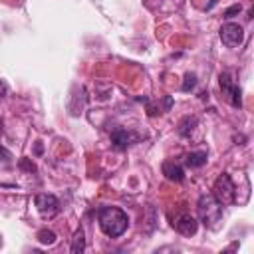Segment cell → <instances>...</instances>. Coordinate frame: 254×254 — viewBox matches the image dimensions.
Listing matches in <instances>:
<instances>
[{
	"label": "cell",
	"mask_w": 254,
	"mask_h": 254,
	"mask_svg": "<svg viewBox=\"0 0 254 254\" xmlns=\"http://www.w3.org/2000/svg\"><path fill=\"white\" fill-rule=\"evenodd\" d=\"M196 125H198L196 117H194V115H187V117H183V119L179 121V129H177V131H179L181 137H190Z\"/></svg>",
	"instance_id": "cell-10"
},
{
	"label": "cell",
	"mask_w": 254,
	"mask_h": 254,
	"mask_svg": "<svg viewBox=\"0 0 254 254\" xmlns=\"http://www.w3.org/2000/svg\"><path fill=\"white\" fill-rule=\"evenodd\" d=\"M137 139H139V135H135L133 131H127V129H115V131L111 133V145H113V149H117V151H125V149L131 147Z\"/></svg>",
	"instance_id": "cell-7"
},
{
	"label": "cell",
	"mask_w": 254,
	"mask_h": 254,
	"mask_svg": "<svg viewBox=\"0 0 254 254\" xmlns=\"http://www.w3.org/2000/svg\"><path fill=\"white\" fill-rule=\"evenodd\" d=\"M0 135H2V119H0Z\"/></svg>",
	"instance_id": "cell-19"
},
{
	"label": "cell",
	"mask_w": 254,
	"mask_h": 254,
	"mask_svg": "<svg viewBox=\"0 0 254 254\" xmlns=\"http://www.w3.org/2000/svg\"><path fill=\"white\" fill-rule=\"evenodd\" d=\"M206 161H208L206 151H192V153H189V155H187V159H185V163H187L189 167H192V169L202 167Z\"/></svg>",
	"instance_id": "cell-11"
},
{
	"label": "cell",
	"mask_w": 254,
	"mask_h": 254,
	"mask_svg": "<svg viewBox=\"0 0 254 254\" xmlns=\"http://www.w3.org/2000/svg\"><path fill=\"white\" fill-rule=\"evenodd\" d=\"M85 250V236H83V230H75L73 232V238H71V246H69V252L73 254H81Z\"/></svg>",
	"instance_id": "cell-12"
},
{
	"label": "cell",
	"mask_w": 254,
	"mask_h": 254,
	"mask_svg": "<svg viewBox=\"0 0 254 254\" xmlns=\"http://www.w3.org/2000/svg\"><path fill=\"white\" fill-rule=\"evenodd\" d=\"M36 238H38V242H40V244L52 246V244L56 242V232H54V230H50V228H42V230H38Z\"/></svg>",
	"instance_id": "cell-13"
},
{
	"label": "cell",
	"mask_w": 254,
	"mask_h": 254,
	"mask_svg": "<svg viewBox=\"0 0 254 254\" xmlns=\"http://www.w3.org/2000/svg\"><path fill=\"white\" fill-rule=\"evenodd\" d=\"M163 175L173 183H181L185 179V169L175 161H165L163 163Z\"/></svg>",
	"instance_id": "cell-9"
},
{
	"label": "cell",
	"mask_w": 254,
	"mask_h": 254,
	"mask_svg": "<svg viewBox=\"0 0 254 254\" xmlns=\"http://www.w3.org/2000/svg\"><path fill=\"white\" fill-rule=\"evenodd\" d=\"M0 244H2V238H0Z\"/></svg>",
	"instance_id": "cell-20"
},
{
	"label": "cell",
	"mask_w": 254,
	"mask_h": 254,
	"mask_svg": "<svg viewBox=\"0 0 254 254\" xmlns=\"http://www.w3.org/2000/svg\"><path fill=\"white\" fill-rule=\"evenodd\" d=\"M97 222H99V228L103 230V234L109 236V238L121 236L129 226V218L119 206H103V208H99Z\"/></svg>",
	"instance_id": "cell-1"
},
{
	"label": "cell",
	"mask_w": 254,
	"mask_h": 254,
	"mask_svg": "<svg viewBox=\"0 0 254 254\" xmlns=\"http://www.w3.org/2000/svg\"><path fill=\"white\" fill-rule=\"evenodd\" d=\"M212 196L222 204V206H228L236 200V187L230 179L228 173H222L216 181H214V187H212Z\"/></svg>",
	"instance_id": "cell-3"
},
{
	"label": "cell",
	"mask_w": 254,
	"mask_h": 254,
	"mask_svg": "<svg viewBox=\"0 0 254 254\" xmlns=\"http://www.w3.org/2000/svg\"><path fill=\"white\" fill-rule=\"evenodd\" d=\"M36 208L44 218H54L60 212V200L58 196L50 194V192H40L36 194Z\"/></svg>",
	"instance_id": "cell-5"
},
{
	"label": "cell",
	"mask_w": 254,
	"mask_h": 254,
	"mask_svg": "<svg viewBox=\"0 0 254 254\" xmlns=\"http://www.w3.org/2000/svg\"><path fill=\"white\" fill-rule=\"evenodd\" d=\"M196 87V75L194 73H185L183 79V91H192Z\"/></svg>",
	"instance_id": "cell-14"
},
{
	"label": "cell",
	"mask_w": 254,
	"mask_h": 254,
	"mask_svg": "<svg viewBox=\"0 0 254 254\" xmlns=\"http://www.w3.org/2000/svg\"><path fill=\"white\" fill-rule=\"evenodd\" d=\"M18 165H20V169H22V171H28V173H34V171H36V165H34L30 159H20V163H18Z\"/></svg>",
	"instance_id": "cell-15"
},
{
	"label": "cell",
	"mask_w": 254,
	"mask_h": 254,
	"mask_svg": "<svg viewBox=\"0 0 254 254\" xmlns=\"http://www.w3.org/2000/svg\"><path fill=\"white\" fill-rule=\"evenodd\" d=\"M242 8H240V4H234V6H230V8H226L224 10V18H232L234 14H238Z\"/></svg>",
	"instance_id": "cell-16"
},
{
	"label": "cell",
	"mask_w": 254,
	"mask_h": 254,
	"mask_svg": "<svg viewBox=\"0 0 254 254\" xmlns=\"http://www.w3.org/2000/svg\"><path fill=\"white\" fill-rule=\"evenodd\" d=\"M0 157H4V159H6V161H8V159H12V153H10V151H8V149H4V147H2V145H0Z\"/></svg>",
	"instance_id": "cell-17"
},
{
	"label": "cell",
	"mask_w": 254,
	"mask_h": 254,
	"mask_svg": "<svg viewBox=\"0 0 254 254\" xmlns=\"http://www.w3.org/2000/svg\"><path fill=\"white\" fill-rule=\"evenodd\" d=\"M220 40H222V44L228 46V48L240 46L242 40H244V30H242V26L232 24V22L224 24V26L220 28Z\"/></svg>",
	"instance_id": "cell-6"
},
{
	"label": "cell",
	"mask_w": 254,
	"mask_h": 254,
	"mask_svg": "<svg viewBox=\"0 0 254 254\" xmlns=\"http://www.w3.org/2000/svg\"><path fill=\"white\" fill-rule=\"evenodd\" d=\"M198 216H200V222L208 228H216V224L220 222L222 218V204L212 196V194H202L198 198Z\"/></svg>",
	"instance_id": "cell-2"
},
{
	"label": "cell",
	"mask_w": 254,
	"mask_h": 254,
	"mask_svg": "<svg viewBox=\"0 0 254 254\" xmlns=\"http://www.w3.org/2000/svg\"><path fill=\"white\" fill-rule=\"evenodd\" d=\"M6 95V85H4V81H0V99Z\"/></svg>",
	"instance_id": "cell-18"
},
{
	"label": "cell",
	"mask_w": 254,
	"mask_h": 254,
	"mask_svg": "<svg viewBox=\"0 0 254 254\" xmlns=\"http://www.w3.org/2000/svg\"><path fill=\"white\" fill-rule=\"evenodd\" d=\"M220 89H222V95L228 99V103L232 105V107H242V91H240V87H238V83L232 79V75L228 73V71H224V73H220Z\"/></svg>",
	"instance_id": "cell-4"
},
{
	"label": "cell",
	"mask_w": 254,
	"mask_h": 254,
	"mask_svg": "<svg viewBox=\"0 0 254 254\" xmlns=\"http://www.w3.org/2000/svg\"><path fill=\"white\" fill-rule=\"evenodd\" d=\"M173 226L177 228L179 234H183V236H192V234L196 232V228H198V222H196V218H194L192 214L183 212V214H179V216L175 218Z\"/></svg>",
	"instance_id": "cell-8"
}]
</instances>
